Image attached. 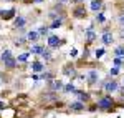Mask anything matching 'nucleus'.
I'll list each match as a JSON object with an SVG mask.
<instances>
[{
  "mask_svg": "<svg viewBox=\"0 0 124 118\" xmlns=\"http://www.w3.org/2000/svg\"><path fill=\"white\" fill-rule=\"evenodd\" d=\"M63 27V15H60L58 18H55L51 23H50V28L51 30H56V28H61Z\"/></svg>",
  "mask_w": 124,
  "mask_h": 118,
  "instance_id": "6ab92c4d",
  "label": "nucleus"
},
{
  "mask_svg": "<svg viewBox=\"0 0 124 118\" xmlns=\"http://www.w3.org/2000/svg\"><path fill=\"white\" fill-rule=\"evenodd\" d=\"M30 55H31L30 52H23V53H20L18 57H17V62H18V63H27L28 58H30Z\"/></svg>",
  "mask_w": 124,
  "mask_h": 118,
  "instance_id": "5701e85b",
  "label": "nucleus"
},
{
  "mask_svg": "<svg viewBox=\"0 0 124 118\" xmlns=\"http://www.w3.org/2000/svg\"><path fill=\"white\" fill-rule=\"evenodd\" d=\"M96 22H99V23H104L106 22V17L103 15V12H98L96 13Z\"/></svg>",
  "mask_w": 124,
  "mask_h": 118,
  "instance_id": "7c9ffc66",
  "label": "nucleus"
},
{
  "mask_svg": "<svg viewBox=\"0 0 124 118\" xmlns=\"http://www.w3.org/2000/svg\"><path fill=\"white\" fill-rule=\"evenodd\" d=\"M40 57H41V60H45V62H51V60H53V55H51V48H50V47L43 48V52L40 53Z\"/></svg>",
  "mask_w": 124,
  "mask_h": 118,
  "instance_id": "f3484780",
  "label": "nucleus"
},
{
  "mask_svg": "<svg viewBox=\"0 0 124 118\" xmlns=\"http://www.w3.org/2000/svg\"><path fill=\"white\" fill-rule=\"evenodd\" d=\"M46 85H48V88L51 90V91H56V93L60 91V90L63 91V87H65V83H63V80H56V78H53L51 82H48Z\"/></svg>",
  "mask_w": 124,
  "mask_h": 118,
  "instance_id": "6e6552de",
  "label": "nucleus"
},
{
  "mask_svg": "<svg viewBox=\"0 0 124 118\" xmlns=\"http://www.w3.org/2000/svg\"><path fill=\"white\" fill-rule=\"evenodd\" d=\"M121 85H124V78H123V82H121Z\"/></svg>",
  "mask_w": 124,
  "mask_h": 118,
  "instance_id": "c03bdc74",
  "label": "nucleus"
},
{
  "mask_svg": "<svg viewBox=\"0 0 124 118\" xmlns=\"http://www.w3.org/2000/svg\"><path fill=\"white\" fill-rule=\"evenodd\" d=\"M75 90H76L75 83L70 80V83H65V87H63V93H66V95H68V93H71V95H73V93H75Z\"/></svg>",
  "mask_w": 124,
  "mask_h": 118,
  "instance_id": "412c9836",
  "label": "nucleus"
},
{
  "mask_svg": "<svg viewBox=\"0 0 124 118\" xmlns=\"http://www.w3.org/2000/svg\"><path fill=\"white\" fill-rule=\"evenodd\" d=\"M25 25H27V18L23 15H17L13 18V27L15 28H25Z\"/></svg>",
  "mask_w": 124,
  "mask_h": 118,
  "instance_id": "dca6fc26",
  "label": "nucleus"
},
{
  "mask_svg": "<svg viewBox=\"0 0 124 118\" xmlns=\"http://www.w3.org/2000/svg\"><path fill=\"white\" fill-rule=\"evenodd\" d=\"M119 87H121V83L117 80H106L103 90H104V93H117Z\"/></svg>",
  "mask_w": 124,
  "mask_h": 118,
  "instance_id": "39448f33",
  "label": "nucleus"
},
{
  "mask_svg": "<svg viewBox=\"0 0 124 118\" xmlns=\"http://www.w3.org/2000/svg\"><path fill=\"white\" fill-rule=\"evenodd\" d=\"M55 78V73H53V72H46V70H45V72H41V73H40V80H43V82H51V80Z\"/></svg>",
  "mask_w": 124,
  "mask_h": 118,
  "instance_id": "aec40b11",
  "label": "nucleus"
},
{
  "mask_svg": "<svg viewBox=\"0 0 124 118\" xmlns=\"http://www.w3.org/2000/svg\"><path fill=\"white\" fill-rule=\"evenodd\" d=\"M75 2H76L78 5H79V3H85V0H75Z\"/></svg>",
  "mask_w": 124,
  "mask_h": 118,
  "instance_id": "58836bf2",
  "label": "nucleus"
},
{
  "mask_svg": "<svg viewBox=\"0 0 124 118\" xmlns=\"http://www.w3.org/2000/svg\"><path fill=\"white\" fill-rule=\"evenodd\" d=\"M17 17V10L15 9H8V10H0V18L3 20H12Z\"/></svg>",
  "mask_w": 124,
  "mask_h": 118,
  "instance_id": "f8f14e48",
  "label": "nucleus"
},
{
  "mask_svg": "<svg viewBox=\"0 0 124 118\" xmlns=\"http://www.w3.org/2000/svg\"><path fill=\"white\" fill-rule=\"evenodd\" d=\"M60 3H65V2H70V0H58Z\"/></svg>",
  "mask_w": 124,
  "mask_h": 118,
  "instance_id": "a19ab883",
  "label": "nucleus"
},
{
  "mask_svg": "<svg viewBox=\"0 0 124 118\" xmlns=\"http://www.w3.org/2000/svg\"><path fill=\"white\" fill-rule=\"evenodd\" d=\"M121 73V68H117V67H113V68H109V77H117Z\"/></svg>",
  "mask_w": 124,
  "mask_h": 118,
  "instance_id": "c756f323",
  "label": "nucleus"
},
{
  "mask_svg": "<svg viewBox=\"0 0 124 118\" xmlns=\"http://www.w3.org/2000/svg\"><path fill=\"white\" fill-rule=\"evenodd\" d=\"M114 57L124 58V43H121V45H116V47H114Z\"/></svg>",
  "mask_w": 124,
  "mask_h": 118,
  "instance_id": "4be33fe9",
  "label": "nucleus"
},
{
  "mask_svg": "<svg viewBox=\"0 0 124 118\" xmlns=\"http://www.w3.org/2000/svg\"><path fill=\"white\" fill-rule=\"evenodd\" d=\"M89 57V48H88V45L85 47V50H83V58H88Z\"/></svg>",
  "mask_w": 124,
  "mask_h": 118,
  "instance_id": "f704fd0d",
  "label": "nucleus"
},
{
  "mask_svg": "<svg viewBox=\"0 0 124 118\" xmlns=\"http://www.w3.org/2000/svg\"><path fill=\"white\" fill-rule=\"evenodd\" d=\"M113 65H114V67H117V68H123V67H124V58L114 57V58H113Z\"/></svg>",
  "mask_w": 124,
  "mask_h": 118,
  "instance_id": "bb28decb",
  "label": "nucleus"
},
{
  "mask_svg": "<svg viewBox=\"0 0 124 118\" xmlns=\"http://www.w3.org/2000/svg\"><path fill=\"white\" fill-rule=\"evenodd\" d=\"M68 110L73 111V113H79V111H85L86 110V105L83 101H79V100H75V101L68 103Z\"/></svg>",
  "mask_w": 124,
  "mask_h": 118,
  "instance_id": "423d86ee",
  "label": "nucleus"
},
{
  "mask_svg": "<svg viewBox=\"0 0 124 118\" xmlns=\"http://www.w3.org/2000/svg\"><path fill=\"white\" fill-rule=\"evenodd\" d=\"M5 108H7L5 101H3V100H0V111H2V110H5Z\"/></svg>",
  "mask_w": 124,
  "mask_h": 118,
  "instance_id": "4c0bfd02",
  "label": "nucleus"
},
{
  "mask_svg": "<svg viewBox=\"0 0 124 118\" xmlns=\"http://www.w3.org/2000/svg\"><path fill=\"white\" fill-rule=\"evenodd\" d=\"M65 42H66V40L60 38L58 35H48V38H46V45H48V47H50L51 50H56V48H60L61 45H65Z\"/></svg>",
  "mask_w": 124,
  "mask_h": 118,
  "instance_id": "7ed1b4c3",
  "label": "nucleus"
},
{
  "mask_svg": "<svg viewBox=\"0 0 124 118\" xmlns=\"http://www.w3.org/2000/svg\"><path fill=\"white\" fill-rule=\"evenodd\" d=\"M104 53H106L104 48H96V50H94V58H96V60H101L103 57H104Z\"/></svg>",
  "mask_w": 124,
  "mask_h": 118,
  "instance_id": "cd10ccee",
  "label": "nucleus"
},
{
  "mask_svg": "<svg viewBox=\"0 0 124 118\" xmlns=\"http://www.w3.org/2000/svg\"><path fill=\"white\" fill-rule=\"evenodd\" d=\"M117 22H119V25H121V27L124 28V12L121 13V15H119V17H117Z\"/></svg>",
  "mask_w": 124,
  "mask_h": 118,
  "instance_id": "72a5a7b5",
  "label": "nucleus"
},
{
  "mask_svg": "<svg viewBox=\"0 0 124 118\" xmlns=\"http://www.w3.org/2000/svg\"><path fill=\"white\" fill-rule=\"evenodd\" d=\"M96 105H98V110H101V111H111L116 107V100L111 95H101L96 101Z\"/></svg>",
  "mask_w": 124,
  "mask_h": 118,
  "instance_id": "f257e3e1",
  "label": "nucleus"
},
{
  "mask_svg": "<svg viewBox=\"0 0 124 118\" xmlns=\"http://www.w3.org/2000/svg\"><path fill=\"white\" fill-rule=\"evenodd\" d=\"M31 72H33V73H41V72H45V62H41V60H33V62H31Z\"/></svg>",
  "mask_w": 124,
  "mask_h": 118,
  "instance_id": "ddd939ff",
  "label": "nucleus"
},
{
  "mask_svg": "<svg viewBox=\"0 0 124 118\" xmlns=\"http://www.w3.org/2000/svg\"><path fill=\"white\" fill-rule=\"evenodd\" d=\"M101 42H103L104 47L113 45V43H114V35H113V32H103V35H101Z\"/></svg>",
  "mask_w": 124,
  "mask_h": 118,
  "instance_id": "9d476101",
  "label": "nucleus"
},
{
  "mask_svg": "<svg viewBox=\"0 0 124 118\" xmlns=\"http://www.w3.org/2000/svg\"><path fill=\"white\" fill-rule=\"evenodd\" d=\"M121 38H124V28H123V32H121Z\"/></svg>",
  "mask_w": 124,
  "mask_h": 118,
  "instance_id": "79ce46f5",
  "label": "nucleus"
},
{
  "mask_svg": "<svg viewBox=\"0 0 124 118\" xmlns=\"http://www.w3.org/2000/svg\"><path fill=\"white\" fill-rule=\"evenodd\" d=\"M98 82H99V72L94 68L88 70L86 72V83L89 87H94V85H98Z\"/></svg>",
  "mask_w": 124,
  "mask_h": 118,
  "instance_id": "20e7f679",
  "label": "nucleus"
},
{
  "mask_svg": "<svg viewBox=\"0 0 124 118\" xmlns=\"http://www.w3.org/2000/svg\"><path fill=\"white\" fill-rule=\"evenodd\" d=\"M5 2H15V0H5Z\"/></svg>",
  "mask_w": 124,
  "mask_h": 118,
  "instance_id": "37998d69",
  "label": "nucleus"
},
{
  "mask_svg": "<svg viewBox=\"0 0 124 118\" xmlns=\"http://www.w3.org/2000/svg\"><path fill=\"white\" fill-rule=\"evenodd\" d=\"M41 38L40 37V33L37 32V30H30V32H27V40H28V43H38V40Z\"/></svg>",
  "mask_w": 124,
  "mask_h": 118,
  "instance_id": "4468645a",
  "label": "nucleus"
},
{
  "mask_svg": "<svg viewBox=\"0 0 124 118\" xmlns=\"http://www.w3.org/2000/svg\"><path fill=\"white\" fill-rule=\"evenodd\" d=\"M13 43H15L17 47H22V45L28 43V40H27V35H25V37H17V38L13 40Z\"/></svg>",
  "mask_w": 124,
  "mask_h": 118,
  "instance_id": "a878e982",
  "label": "nucleus"
},
{
  "mask_svg": "<svg viewBox=\"0 0 124 118\" xmlns=\"http://www.w3.org/2000/svg\"><path fill=\"white\" fill-rule=\"evenodd\" d=\"M31 80H33V82H38L40 80V73H33V75H31Z\"/></svg>",
  "mask_w": 124,
  "mask_h": 118,
  "instance_id": "e433bc0d",
  "label": "nucleus"
},
{
  "mask_svg": "<svg viewBox=\"0 0 124 118\" xmlns=\"http://www.w3.org/2000/svg\"><path fill=\"white\" fill-rule=\"evenodd\" d=\"M61 73H63L65 77H68L71 82H73V80H76V77H78V70H76V67H75L73 63H66V65H63Z\"/></svg>",
  "mask_w": 124,
  "mask_h": 118,
  "instance_id": "f03ea898",
  "label": "nucleus"
},
{
  "mask_svg": "<svg viewBox=\"0 0 124 118\" xmlns=\"http://www.w3.org/2000/svg\"><path fill=\"white\" fill-rule=\"evenodd\" d=\"M73 18H86V9L83 3H79L78 7H75L73 10Z\"/></svg>",
  "mask_w": 124,
  "mask_h": 118,
  "instance_id": "9b49d317",
  "label": "nucleus"
},
{
  "mask_svg": "<svg viewBox=\"0 0 124 118\" xmlns=\"http://www.w3.org/2000/svg\"><path fill=\"white\" fill-rule=\"evenodd\" d=\"M37 32L40 33V37H48V32H50V27H45V25H40Z\"/></svg>",
  "mask_w": 124,
  "mask_h": 118,
  "instance_id": "393cba45",
  "label": "nucleus"
},
{
  "mask_svg": "<svg viewBox=\"0 0 124 118\" xmlns=\"http://www.w3.org/2000/svg\"><path fill=\"white\" fill-rule=\"evenodd\" d=\"M98 38V35H96V32L94 30H85V40H86V45H91L94 40Z\"/></svg>",
  "mask_w": 124,
  "mask_h": 118,
  "instance_id": "2eb2a0df",
  "label": "nucleus"
},
{
  "mask_svg": "<svg viewBox=\"0 0 124 118\" xmlns=\"http://www.w3.org/2000/svg\"><path fill=\"white\" fill-rule=\"evenodd\" d=\"M12 55H13V53H12L8 48H3L2 55H0V62H2V60H5V58H8V57H12Z\"/></svg>",
  "mask_w": 124,
  "mask_h": 118,
  "instance_id": "c85d7f7f",
  "label": "nucleus"
},
{
  "mask_svg": "<svg viewBox=\"0 0 124 118\" xmlns=\"http://www.w3.org/2000/svg\"><path fill=\"white\" fill-rule=\"evenodd\" d=\"M86 110H88V111H91V113H94V111H98V105H96V103H94V105H89Z\"/></svg>",
  "mask_w": 124,
  "mask_h": 118,
  "instance_id": "473e14b6",
  "label": "nucleus"
},
{
  "mask_svg": "<svg viewBox=\"0 0 124 118\" xmlns=\"http://www.w3.org/2000/svg\"><path fill=\"white\" fill-rule=\"evenodd\" d=\"M25 2H28V0H25Z\"/></svg>",
  "mask_w": 124,
  "mask_h": 118,
  "instance_id": "a18cd8bd",
  "label": "nucleus"
},
{
  "mask_svg": "<svg viewBox=\"0 0 124 118\" xmlns=\"http://www.w3.org/2000/svg\"><path fill=\"white\" fill-rule=\"evenodd\" d=\"M101 7H103V2H99V0H93V2H91V10L96 12V13L101 10Z\"/></svg>",
  "mask_w": 124,
  "mask_h": 118,
  "instance_id": "b1692460",
  "label": "nucleus"
},
{
  "mask_svg": "<svg viewBox=\"0 0 124 118\" xmlns=\"http://www.w3.org/2000/svg\"><path fill=\"white\" fill-rule=\"evenodd\" d=\"M43 48H45L43 45H40V43H33V45H30L28 52L31 53V55H40V53L43 52Z\"/></svg>",
  "mask_w": 124,
  "mask_h": 118,
  "instance_id": "a211bd4d",
  "label": "nucleus"
},
{
  "mask_svg": "<svg viewBox=\"0 0 124 118\" xmlns=\"http://www.w3.org/2000/svg\"><path fill=\"white\" fill-rule=\"evenodd\" d=\"M73 95L76 97V100L83 101V103H86V101H89V100H91V91H86V90H78L76 88Z\"/></svg>",
  "mask_w": 124,
  "mask_h": 118,
  "instance_id": "0eeeda50",
  "label": "nucleus"
},
{
  "mask_svg": "<svg viewBox=\"0 0 124 118\" xmlns=\"http://www.w3.org/2000/svg\"><path fill=\"white\" fill-rule=\"evenodd\" d=\"M31 2H35V3H41V2H45V0H31Z\"/></svg>",
  "mask_w": 124,
  "mask_h": 118,
  "instance_id": "ea45409f",
  "label": "nucleus"
},
{
  "mask_svg": "<svg viewBox=\"0 0 124 118\" xmlns=\"http://www.w3.org/2000/svg\"><path fill=\"white\" fill-rule=\"evenodd\" d=\"M2 63H3V67L7 70H15L17 68V65H18V62H17V57H8V58H5V60H2Z\"/></svg>",
  "mask_w": 124,
  "mask_h": 118,
  "instance_id": "1a4fd4ad",
  "label": "nucleus"
},
{
  "mask_svg": "<svg viewBox=\"0 0 124 118\" xmlns=\"http://www.w3.org/2000/svg\"><path fill=\"white\" fill-rule=\"evenodd\" d=\"M117 93L121 95V98H124V85H121V87H119V90H117Z\"/></svg>",
  "mask_w": 124,
  "mask_h": 118,
  "instance_id": "c9c22d12",
  "label": "nucleus"
},
{
  "mask_svg": "<svg viewBox=\"0 0 124 118\" xmlns=\"http://www.w3.org/2000/svg\"><path fill=\"white\" fill-rule=\"evenodd\" d=\"M70 57H71V58H76V57H78V50L75 48V47L70 50Z\"/></svg>",
  "mask_w": 124,
  "mask_h": 118,
  "instance_id": "2f4dec72",
  "label": "nucleus"
}]
</instances>
